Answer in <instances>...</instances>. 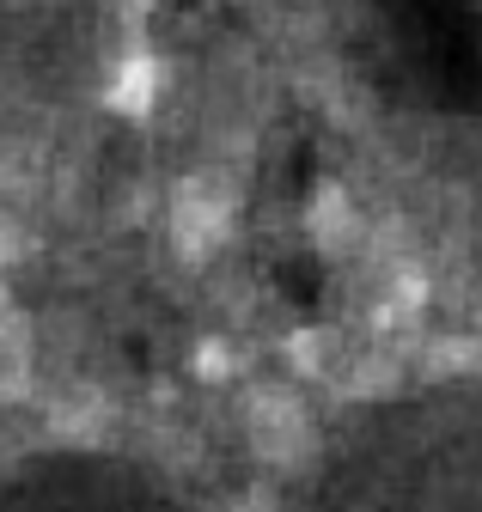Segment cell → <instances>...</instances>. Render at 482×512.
<instances>
[{
    "instance_id": "cell-1",
    "label": "cell",
    "mask_w": 482,
    "mask_h": 512,
    "mask_svg": "<svg viewBox=\"0 0 482 512\" xmlns=\"http://www.w3.org/2000/svg\"><path fill=\"white\" fill-rule=\"evenodd\" d=\"M177 238H184L190 250H202V244H214L220 238V226H226V196H220V183H208V177H196V183H184V196H177Z\"/></svg>"
}]
</instances>
